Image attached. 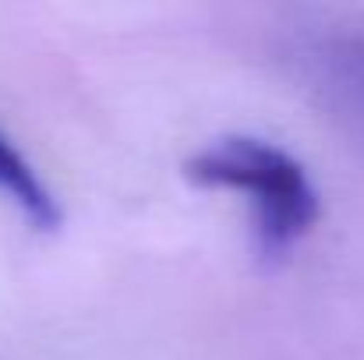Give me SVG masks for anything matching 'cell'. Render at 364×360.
Returning <instances> with one entry per match:
<instances>
[{
    "label": "cell",
    "mask_w": 364,
    "mask_h": 360,
    "mask_svg": "<svg viewBox=\"0 0 364 360\" xmlns=\"http://www.w3.org/2000/svg\"><path fill=\"white\" fill-rule=\"evenodd\" d=\"M184 177L198 187H227L251 198L258 251L265 261L287 258L322 216V202L304 163L265 138H220L184 163Z\"/></svg>",
    "instance_id": "cell-1"
},
{
    "label": "cell",
    "mask_w": 364,
    "mask_h": 360,
    "mask_svg": "<svg viewBox=\"0 0 364 360\" xmlns=\"http://www.w3.org/2000/svg\"><path fill=\"white\" fill-rule=\"evenodd\" d=\"M0 198H7L32 230L53 234L64 223V212L53 198V191L43 184L36 166L21 156V148L0 131Z\"/></svg>",
    "instance_id": "cell-2"
},
{
    "label": "cell",
    "mask_w": 364,
    "mask_h": 360,
    "mask_svg": "<svg viewBox=\"0 0 364 360\" xmlns=\"http://www.w3.org/2000/svg\"><path fill=\"white\" fill-rule=\"evenodd\" d=\"M329 60L336 64V71H343V75L354 82L358 96L364 99V43H350V46H343V50H340V53H333Z\"/></svg>",
    "instance_id": "cell-3"
}]
</instances>
